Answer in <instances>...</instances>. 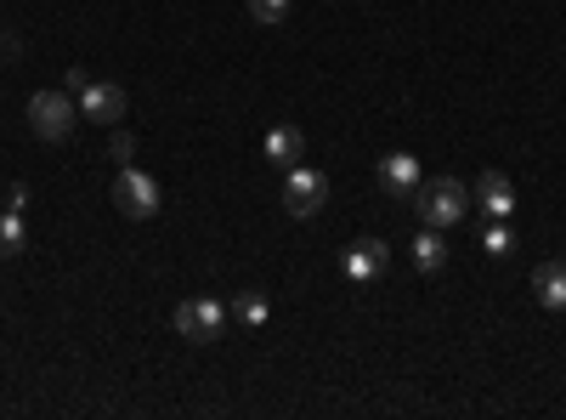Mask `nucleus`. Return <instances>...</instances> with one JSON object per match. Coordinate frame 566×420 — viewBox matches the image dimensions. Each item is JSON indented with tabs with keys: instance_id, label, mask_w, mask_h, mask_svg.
<instances>
[{
	"instance_id": "obj_1",
	"label": "nucleus",
	"mask_w": 566,
	"mask_h": 420,
	"mask_svg": "<svg viewBox=\"0 0 566 420\" xmlns=\"http://www.w3.org/2000/svg\"><path fill=\"white\" fill-rule=\"evenodd\" d=\"M29 126H34L40 142H68L74 126H79L74 91H34V97H29Z\"/></svg>"
},
{
	"instance_id": "obj_2",
	"label": "nucleus",
	"mask_w": 566,
	"mask_h": 420,
	"mask_svg": "<svg viewBox=\"0 0 566 420\" xmlns=\"http://www.w3.org/2000/svg\"><path fill=\"white\" fill-rule=\"evenodd\" d=\"M414 205H420L425 227H454V222H465L470 194H465V182H454V176H431V182H420Z\"/></svg>"
},
{
	"instance_id": "obj_3",
	"label": "nucleus",
	"mask_w": 566,
	"mask_h": 420,
	"mask_svg": "<svg viewBox=\"0 0 566 420\" xmlns=\"http://www.w3.org/2000/svg\"><path fill=\"white\" fill-rule=\"evenodd\" d=\"M227 319H232V308H227L221 295H187L182 308H176V330H182L187 341H198V347L221 341V335H227Z\"/></svg>"
},
{
	"instance_id": "obj_4",
	"label": "nucleus",
	"mask_w": 566,
	"mask_h": 420,
	"mask_svg": "<svg viewBox=\"0 0 566 420\" xmlns=\"http://www.w3.org/2000/svg\"><path fill=\"white\" fill-rule=\"evenodd\" d=\"M113 205H119V216H131V222L159 216V182H153L148 171L126 165V171L113 176Z\"/></svg>"
},
{
	"instance_id": "obj_5",
	"label": "nucleus",
	"mask_w": 566,
	"mask_h": 420,
	"mask_svg": "<svg viewBox=\"0 0 566 420\" xmlns=\"http://www.w3.org/2000/svg\"><path fill=\"white\" fill-rule=\"evenodd\" d=\"M323 200H329V176L312 171V165H295V171H283V211L290 216H317Z\"/></svg>"
},
{
	"instance_id": "obj_6",
	"label": "nucleus",
	"mask_w": 566,
	"mask_h": 420,
	"mask_svg": "<svg viewBox=\"0 0 566 420\" xmlns=\"http://www.w3.org/2000/svg\"><path fill=\"white\" fill-rule=\"evenodd\" d=\"M74 103H79V120H97V126H119V120H126V108H131L126 86H113V80H91Z\"/></svg>"
},
{
	"instance_id": "obj_7",
	"label": "nucleus",
	"mask_w": 566,
	"mask_h": 420,
	"mask_svg": "<svg viewBox=\"0 0 566 420\" xmlns=\"http://www.w3.org/2000/svg\"><path fill=\"white\" fill-rule=\"evenodd\" d=\"M374 176H380V194L385 200H414L420 194V160L414 154H385Z\"/></svg>"
},
{
	"instance_id": "obj_8",
	"label": "nucleus",
	"mask_w": 566,
	"mask_h": 420,
	"mask_svg": "<svg viewBox=\"0 0 566 420\" xmlns=\"http://www.w3.org/2000/svg\"><path fill=\"white\" fill-rule=\"evenodd\" d=\"M470 200H481V211H488L493 222H504V216L515 211V187H510L504 171H481L476 187H470Z\"/></svg>"
},
{
	"instance_id": "obj_9",
	"label": "nucleus",
	"mask_w": 566,
	"mask_h": 420,
	"mask_svg": "<svg viewBox=\"0 0 566 420\" xmlns=\"http://www.w3.org/2000/svg\"><path fill=\"white\" fill-rule=\"evenodd\" d=\"M385 261H391L385 239H357V245L346 250V279H351V284H369V279L385 273Z\"/></svg>"
},
{
	"instance_id": "obj_10",
	"label": "nucleus",
	"mask_w": 566,
	"mask_h": 420,
	"mask_svg": "<svg viewBox=\"0 0 566 420\" xmlns=\"http://www.w3.org/2000/svg\"><path fill=\"white\" fill-rule=\"evenodd\" d=\"M261 154H266V165H277V171H295V165H301V154H306L301 126H272V131H266V142H261Z\"/></svg>"
},
{
	"instance_id": "obj_11",
	"label": "nucleus",
	"mask_w": 566,
	"mask_h": 420,
	"mask_svg": "<svg viewBox=\"0 0 566 420\" xmlns=\"http://www.w3.org/2000/svg\"><path fill=\"white\" fill-rule=\"evenodd\" d=\"M533 295L544 313H566V261H538L533 267Z\"/></svg>"
},
{
	"instance_id": "obj_12",
	"label": "nucleus",
	"mask_w": 566,
	"mask_h": 420,
	"mask_svg": "<svg viewBox=\"0 0 566 420\" xmlns=\"http://www.w3.org/2000/svg\"><path fill=\"white\" fill-rule=\"evenodd\" d=\"M414 267H420V273H442V267H448V239H442V227H420Z\"/></svg>"
},
{
	"instance_id": "obj_13",
	"label": "nucleus",
	"mask_w": 566,
	"mask_h": 420,
	"mask_svg": "<svg viewBox=\"0 0 566 420\" xmlns=\"http://www.w3.org/2000/svg\"><path fill=\"white\" fill-rule=\"evenodd\" d=\"M232 313H238V324H250V330H261L266 324V313H272V301L261 295V290H244L232 301Z\"/></svg>"
},
{
	"instance_id": "obj_14",
	"label": "nucleus",
	"mask_w": 566,
	"mask_h": 420,
	"mask_svg": "<svg viewBox=\"0 0 566 420\" xmlns=\"http://www.w3.org/2000/svg\"><path fill=\"white\" fill-rule=\"evenodd\" d=\"M23 250V211H7L0 216V261H12Z\"/></svg>"
},
{
	"instance_id": "obj_15",
	"label": "nucleus",
	"mask_w": 566,
	"mask_h": 420,
	"mask_svg": "<svg viewBox=\"0 0 566 420\" xmlns=\"http://www.w3.org/2000/svg\"><path fill=\"white\" fill-rule=\"evenodd\" d=\"M481 250H488V256H510V250H515V234H510L504 222H493L488 234H481Z\"/></svg>"
},
{
	"instance_id": "obj_16",
	"label": "nucleus",
	"mask_w": 566,
	"mask_h": 420,
	"mask_svg": "<svg viewBox=\"0 0 566 420\" xmlns=\"http://www.w3.org/2000/svg\"><path fill=\"white\" fill-rule=\"evenodd\" d=\"M290 7H295V0H250V18L255 23H283V18H290Z\"/></svg>"
},
{
	"instance_id": "obj_17",
	"label": "nucleus",
	"mask_w": 566,
	"mask_h": 420,
	"mask_svg": "<svg viewBox=\"0 0 566 420\" xmlns=\"http://www.w3.org/2000/svg\"><path fill=\"white\" fill-rule=\"evenodd\" d=\"M131 154H137V142H131V131H113V142H108V160L126 171L131 165Z\"/></svg>"
},
{
	"instance_id": "obj_18",
	"label": "nucleus",
	"mask_w": 566,
	"mask_h": 420,
	"mask_svg": "<svg viewBox=\"0 0 566 420\" xmlns=\"http://www.w3.org/2000/svg\"><path fill=\"white\" fill-rule=\"evenodd\" d=\"M86 86H91V74H86V68H68V91L79 97V91H86Z\"/></svg>"
},
{
	"instance_id": "obj_19",
	"label": "nucleus",
	"mask_w": 566,
	"mask_h": 420,
	"mask_svg": "<svg viewBox=\"0 0 566 420\" xmlns=\"http://www.w3.org/2000/svg\"><path fill=\"white\" fill-rule=\"evenodd\" d=\"M7 52H18V41H12V34H7V29H0V57H7Z\"/></svg>"
}]
</instances>
